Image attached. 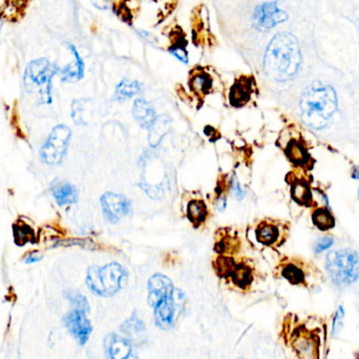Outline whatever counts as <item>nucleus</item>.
Listing matches in <instances>:
<instances>
[{"mask_svg": "<svg viewBox=\"0 0 359 359\" xmlns=\"http://www.w3.org/2000/svg\"><path fill=\"white\" fill-rule=\"evenodd\" d=\"M302 65L301 46L290 33H278L268 44L264 56V71L278 82L292 79Z\"/></svg>", "mask_w": 359, "mask_h": 359, "instance_id": "obj_1", "label": "nucleus"}, {"mask_svg": "<svg viewBox=\"0 0 359 359\" xmlns=\"http://www.w3.org/2000/svg\"><path fill=\"white\" fill-rule=\"evenodd\" d=\"M337 95L330 84L316 81L303 93L299 101L302 120L314 130L328 126L337 111Z\"/></svg>", "mask_w": 359, "mask_h": 359, "instance_id": "obj_2", "label": "nucleus"}, {"mask_svg": "<svg viewBox=\"0 0 359 359\" xmlns=\"http://www.w3.org/2000/svg\"><path fill=\"white\" fill-rule=\"evenodd\" d=\"M149 301L155 310V320L162 329H170L176 320L177 306L181 293L176 291L172 280L161 274H156L149 282Z\"/></svg>", "mask_w": 359, "mask_h": 359, "instance_id": "obj_3", "label": "nucleus"}, {"mask_svg": "<svg viewBox=\"0 0 359 359\" xmlns=\"http://www.w3.org/2000/svg\"><path fill=\"white\" fill-rule=\"evenodd\" d=\"M60 72L58 65L46 58L31 61L23 74L25 91L40 105L52 103L53 79Z\"/></svg>", "mask_w": 359, "mask_h": 359, "instance_id": "obj_4", "label": "nucleus"}, {"mask_svg": "<svg viewBox=\"0 0 359 359\" xmlns=\"http://www.w3.org/2000/svg\"><path fill=\"white\" fill-rule=\"evenodd\" d=\"M128 280V273L119 263L104 267H90L86 276V285L95 294L111 296L121 290Z\"/></svg>", "mask_w": 359, "mask_h": 359, "instance_id": "obj_5", "label": "nucleus"}, {"mask_svg": "<svg viewBox=\"0 0 359 359\" xmlns=\"http://www.w3.org/2000/svg\"><path fill=\"white\" fill-rule=\"evenodd\" d=\"M326 265L337 285L347 286L353 284L359 278V259L354 251H332L327 257Z\"/></svg>", "mask_w": 359, "mask_h": 359, "instance_id": "obj_6", "label": "nucleus"}, {"mask_svg": "<svg viewBox=\"0 0 359 359\" xmlns=\"http://www.w3.org/2000/svg\"><path fill=\"white\" fill-rule=\"evenodd\" d=\"M71 129L65 124L54 126L40 149V158L48 166H58L67 155Z\"/></svg>", "mask_w": 359, "mask_h": 359, "instance_id": "obj_7", "label": "nucleus"}, {"mask_svg": "<svg viewBox=\"0 0 359 359\" xmlns=\"http://www.w3.org/2000/svg\"><path fill=\"white\" fill-rule=\"evenodd\" d=\"M252 19L257 29L267 31L286 21L288 14L278 6V2L268 1L255 8Z\"/></svg>", "mask_w": 359, "mask_h": 359, "instance_id": "obj_8", "label": "nucleus"}, {"mask_svg": "<svg viewBox=\"0 0 359 359\" xmlns=\"http://www.w3.org/2000/svg\"><path fill=\"white\" fill-rule=\"evenodd\" d=\"M86 312L80 309H74L65 315V322L67 330L79 341L80 345H84L90 339L92 333V325L86 318Z\"/></svg>", "mask_w": 359, "mask_h": 359, "instance_id": "obj_9", "label": "nucleus"}, {"mask_svg": "<svg viewBox=\"0 0 359 359\" xmlns=\"http://www.w3.org/2000/svg\"><path fill=\"white\" fill-rule=\"evenodd\" d=\"M103 214L111 223H117L121 217L126 216L130 211V202L123 195L105 193L101 198Z\"/></svg>", "mask_w": 359, "mask_h": 359, "instance_id": "obj_10", "label": "nucleus"}, {"mask_svg": "<svg viewBox=\"0 0 359 359\" xmlns=\"http://www.w3.org/2000/svg\"><path fill=\"white\" fill-rule=\"evenodd\" d=\"M67 48L74 56L73 63L60 70L61 80L65 82H75L84 76V61L74 44H67Z\"/></svg>", "mask_w": 359, "mask_h": 359, "instance_id": "obj_11", "label": "nucleus"}, {"mask_svg": "<svg viewBox=\"0 0 359 359\" xmlns=\"http://www.w3.org/2000/svg\"><path fill=\"white\" fill-rule=\"evenodd\" d=\"M252 93V84L250 78H241L230 89L229 101L233 107H242L250 99Z\"/></svg>", "mask_w": 359, "mask_h": 359, "instance_id": "obj_12", "label": "nucleus"}, {"mask_svg": "<svg viewBox=\"0 0 359 359\" xmlns=\"http://www.w3.org/2000/svg\"><path fill=\"white\" fill-rule=\"evenodd\" d=\"M133 114L143 128H151L156 119L155 110L153 109L151 103H147L144 99L139 98L135 101Z\"/></svg>", "mask_w": 359, "mask_h": 359, "instance_id": "obj_13", "label": "nucleus"}, {"mask_svg": "<svg viewBox=\"0 0 359 359\" xmlns=\"http://www.w3.org/2000/svg\"><path fill=\"white\" fill-rule=\"evenodd\" d=\"M105 347H107V354L111 358H130V353H132V348H130V344L126 339L116 337V335L107 337Z\"/></svg>", "mask_w": 359, "mask_h": 359, "instance_id": "obj_14", "label": "nucleus"}, {"mask_svg": "<svg viewBox=\"0 0 359 359\" xmlns=\"http://www.w3.org/2000/svg\"><path fill=\"white\" fill-rule=\"evenodd\" d=\"M13 236L17 246L22 247L27 244H35L36 234L33 228L22 219H18L13 225Z\"/></svg>", "mask_w": 359, "mask_h": 359, "instance_id": "obj_15", "label": "nucleus"}, {"mask_svg": "<svg viewBox=\"0 0 359 359\" xmlns=\"http://www.w3.org/2000/svg\"><path fill=\"white\" fill-rule=\"evenodd\" d=\"M53 196L59 206H67L77 202V189L71 183H63L52 190Z\"/></svg>", "mask_w": 359, "mask_h": 359, "instance_id": "obj_16", "label": "nucleus"}, {"mask_svg": "<svg viewBox=\"0 0 359 359\" xmlns=\"http://www.w3.org/2000/svg\"><path fill=\"white\" fill-rule=\"evenodd\" d=\"M142 84L137 80L123 79L116 88L115 98L119 101L132 98L142 92Z\"/></svg>", "mask_w": 359, "mask_h": 359, "instance_id": "obj_17", "label": "nucleus"}, {"mask_svg": "<svg viewBox=\"0 0 359 359\" xmlns=\"http://www.w3.org/2000/svg\"><path fill=\"white\" fill-rule=\"evenodd\" d=\"M170 128V119L168 116H160L156 118L155 122L151 126L149 133V143L151 145H158L161 143L162 138L168 134Z\"/></svg>", "mask_w": 359, "mask_h": 359, "instance_id": "obj_18", "label": "nucleus"}, {"mask_svg": "<svg viewBox=\"0 0 359 359\" xmlns=\"http://www.w3.org/2000/svg\"><path fill=\"white\" fill-rule=\"evenodd\" d=\"M207 216L206 204L202 200H191L187 206V217L194 225L204 223Z\"/></svg>", "mask_w": 359, "mask_h": 359, "instance_id": "obj_19", "label": "nucleus"}, {"mask_svg": "<svg viewBox=\"0 0 359 359\" xmlns=\"http://www.w3.org/2000/svg\"><path fill=\"white\" fill-rule=\"evenodd\" d=\"M278 238V229L271 223H262L257 229V240L261 244L270 246Z\"/></svg>", "mask_w": 359, "mask_h": 359, "instance_id": "obj_20", "label": "nucleus"}, {"mask_svg": "<svg viewBox=\"0 0 359 359\" xmlns=\"http://www.w3.org/2000/svg\"><path fill=\"white\" fill-rule=\"evenodd\" d=\"M230 278H231L233 284H236L240 288H246L252 282L251 270L247 266L243 265V263L236 265L233 271L230 274Z\"/></svg>", "mask_w": 359, "mask_h": 359, "instance_id": "obj_21", "label": "nucleus"}, {"mask_svg": "<svg viewBox=\"0 0 359 359\" xmlns=\"http://www.w3.org/2000/svg\"><path fill=\"white\" fill-rule=\"evenodd\" d=\"M190 86L192 90L201 94H206L212 86V80L210 76L207 75L204 72H198L190 78Z\"/></svg>", "mask_w": 359, "mask_h": 359, "instance_id": "obj_22", "label": "nucleus"}, {"mask_svg": "<svg viewBox=\"0 0 359 359\" xmlns=\"http://www.w3.org/2000/svg\"><path fill=\"white\" fill-rule=\"evenodd\" d=\"M312 219H313L314 225H316L318 229L324 230V231L332 229L335 226L334 217L332 216V214H331L327 209H318V210L313 213Z\"/></svg>", "mask_w": 359, "mask_h": 359, "instance_id": "obj_23", "label": "nucleus"}, {"mask_svg": "<svg viewBox=\"0 0 359 359\" xmlns=\"http://www.w3.org/2000/svg\"><path fill=\"white\" fill-rule=\"evenodd\" d=\"M292 197L301 204H308L311 200L309 187L305 181H297L292 185Z\"/></svg>", "mask_w": 359, "mask_h": 359, "instance_id": "obj_24", "label": "nucleus"}, {"mask_svg": "<svg viewBox=\"0 0 359 359\" xmlns=\"http://www.w3.org/2000/svg\"><path fill=\"white\" fill-rule=\"evenodd\" d=\"M287 155L290 158L291 162L297 166L305 164L307 160V153L304 148L297 143H291L289 145L288 149H287Z\"/></svg>", "mask_w": 359, "mask_h": 359, "instance_id": "obj_25", "label": "nucleus"}, {"mask_svg": "<svg viewBox=\"0 0 359 359\" xmlns=\"http://www.w3.org/2000/svg\"><path fill=\"white\" fill-rule=\"evenodd\" d=\"M234 267H236V263H234L233 259H229V257H219L217 263H215L217 273L219 274V276H223V278L230 276V274L233 271Z\"/></svg>", "mask_w": 359, "mask_h": 359, "instance_id": "obj_26", "label": "nucleus"}, {"mask_svg": "<svg viewBox=\"0 0 359 359\" xmlns=\"http://www.w3.org/2000/svg\"><path fill=\"white\" fill-rule=\"evenodd\" d=\"M65 296L75 306L76 309H80L84 312L90 311V306H88V301H86V297L81 293L78 292V291H67L65 293Z\"/></svg>", "mask_w": 359, "mask_h": 359, "instance_id": "obj_27", "label": "nucleus"}, {"mask_svg": "<svg viewBox=\"0 0 359 359\" xmlns=\"http://www.w3.org/2000/svg\"><path fill=\"white\" fill-rule=\"evenodd\" d=\"M283 276L292 285H299L304 282L303 272L293 265H288L284 268Z\"/></svg>", "mask_w": 359, "mask_h": 359, "instance_id": "obj_28", "label": "nucleus"}, {"mask_svg": "<svg viewBox=\"0 0 359 359\" xmlns=\"http://www.w3.org/2000/svg\"><path fill=\"white\" fill-rule=\"evenodd\" d=\"M144 329L142 322L139 318H132L128 320V324L124 325V331L126 333H139Z\"/></svg>", "mask_w": 359, "mask_h": 359, "instance_id": "obj_29", "label": "nucleus"}, {"mask_svg": "<svg viewBox=\"0 0 359 359\" xmlns=\"http://www.w3.org/2000/svg\"><path fill=\"white\" fill-rule=\"evenodd\" d=\"M344 316H345L344 308L339 307L337 314H335L334 322H333V334H337L343 328Z\"/></svg>", "mask_w": 359, "mask_h": 359, "instance_id": "obj_30", "label": "nucleus"}, {"mask_svg": "<svg viewBox=\"0 0 359 359\" xmlns=\"http://www.w3.org/2000/svg\"><path fill=\"white\" fill-rule=\"evenodd\" d=\"M333 244V240L330 237H324L318 242L316 246V253L324 252L325 250H328Z\"/></svg>", "mask_w": 359, "mask_h": 359, "instance_id": "obj_31", "label": "nucleus"}, {"mask_svg": "<svg viewBox=\"0 0 359 359\" xmlns=\"http://www.w3.org/2000/svg\"><path fill=\"white\" fill-rule=\"evenodd\" d=\"M231 189L233 191L234 195L241 200L244 196V192H243L242 188H241L240 183H238V179L234 176L231 181Z\"/></svg>", "mask_w": 359, "mask_h": 359, "instance_id": "obj_32", "label": "nucleus"}, {"mask_svg": "<svg viewBox=\"0 0 359 359\" xmlns=\"http://www.w3.org/2000/svg\"><path fill=\"white\" fill-rule=\"evenodd\" d=\"M42 256L41 255L38 254L37 252L29 253L27 257H25V263L27 265H31V263H37V261H41Z\"/></svg>", "mask_w": 359, "mask_h": 359, "instance_id": "obj_33", "label": "nucleus"}, {"mask_svg": "<svg viewBox=\"0 0 359 359\" xmlns=\"http://www.w3.org/2000/svg\"><path fill=\"white\" fill-rule=\"evenodd\" d=\"M226 207V200L225 198H222V200H219V202H217V208L219 209V210H223L224 208Z\"/></svg>", "mask_w": 359, "mask_h": 359, "instance_id": "obj_34", "label": "nucleus"}, {"mask_svg": "<svg viewBox=\"0 0 359 359\" xmlns=\"http://www.w3.org/2000/svg\"><path fill=\"white\" fill-rule=\"evenodd\" d=\"M0 29H1V18H0Z\"/></svg>", "mask_w": 359, "mask_h": 359, "instance_id": "obj_35", "label": "nucleus"}]
</instances>
